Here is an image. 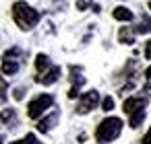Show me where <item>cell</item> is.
Returning a JSON list of instances; mask_svg holds the SVG:
<instances>
[{
  "label": "cell",
  "mask_w": 151,
  "mask_h": 144,
  "mask_svg": "<svg viewBox=\"0 0 151 144\" xmlns=\"http://www.w3.org/2000/svg\"><path fill=\"white\" fill-rule=\"evenodd\" d=\"M13 19H15V23L23 31H29V29H33L40 23V13L35 9H31L27 2L19 0V2L13 4Z\"/></svg>",
  "instance_id": "obj_1"
},
{
  "label": "cell",
  "mask_w": 151,
  "mask_h": 144,
  "mask_svg": "<svg viewBox=\"0 0 151 144\" xmlns=\"http://www.w3.org/2000/svg\"><path fill=\"white\" fill-rule=\"evenodd\" d=\"M122 132V119L120 117H106L95 130V138L99 142H112L120 136Z\"/></svg>",
  "instance_id": "obj_2"
},
{
  "label": "cell",
  "mask_w": 151,
  "mask_h": 144,
  "mask_svg": "<svg viewBox=\"0 0 151 144\" xmlns=\"http://www.w3.org/2000/svg\"><path fill=\"white\" fill-rule=\"evenodd\" d=\"M52 103H54V97H52V95H40L37 99H33V101L29 103L27 115H29L31 119H37V117H42V115L52 107Z\"/></svg>",
  "instance_id": "obj_3"
},
{
  "label": "cell",
  "mask_w": 151,
  "mask_h": 144,
  "mask_svg": "<svg viewBox=\"0 0 151 144\" xmlns=\"http://www.w3.org/2000/svg\"><path fill=\"white\" fill-rule=\"evenodd\" d=\"M99 103V93L97 91H87L81 95V101L77 105V113H89L91 109H95Z\"/></svg>",
  "instance_id": "obj_4"
},
{
  "label": "cell",
  "mask_w": 151,
  "mask_h": 144,
  "mask_svg": "<svg viewBox=\"0 0 151 144\" xmlns=\"http://www.w3.org/2000/svg\"><path fill=\"white\" fill-rule=\"evenodd\" d=\"M19 56H21V50L19 48H11L4 54V58H2V72L4 74H15L19 70V62H17Z\"/></svg>",
  "instance_id": "obj_5"
},
{
  "label": "cell",
  "mask_w": 151,
  "mask_h": 144,
  "mask_svg": "<svg viewBox=\"0 0 151 144\" xmlns=\"http://www.w3.org/2000/svg\"><path fill=\"white\" fill-rule=\"evenodd\" d=\"M70 72H73V76H70V80H73V87H70V91H68V99H77L79 97V91H81V87L85 84V78L83 76H79V68H70Z\"/></svg>",
  "instance_id": "obj_6"
},
{
  "label": "cell",
  "mask_w": 151,
  "mask_h": 144,
  "mask_svg": "<svg viewBox=\"0 0 151 144\" xmlns=\"http://www.w3.org/2000/svg\"><path fill=\"white\" fill-rule=\"evenodd\" d=\"M58 78H60V68H58V66H52L48 72H44V74L35 76V80H37L40 84H54Z\"/></svg>",
  "instance_id": "obj_7"
},
{
  "label": "cell",
  "mask_w": 151,
  "mask_h": 144,
  "mask_svg": "<svg viewBox=\"0 0 151 144\" xmlns=\"http://www.w3.org/2000/svg\"><path fill=\"white\" fill-rule=\"evenodd\" d=\"M145 105H147V101L143 99V97H130V99H126L124 101V105H122V109H124V113H132V111H137V109H145Z\"/></svg>",
  "instance_id": "obj_8"
},
{
  "label": "cell",
  "mask_w": 151,
  "mask_h": 144,
  "mask_svg": "<svg viewBox=\"0 0 151 144\" xmlns=\"http://www.w3.org/2000/svg\"><path fill=\"white\" fill-rule=\"evenodd\" d=\"M56 121H58V111H54V113H50L48 117L40 119V123H37V130H40V132H50V130L56 126Z\"/></svg>",
  "instance_id": "obj_9"
},
{
  "label": "cell",
  "mask_w": 151,
  "mask_h": 144,
  "mask_svg": "<svg viewBox=\"0 0 151 144\" xmlns=\"http://www.w3.org/2000/svg\"><path fill=\"white\" fill-rule=\"evenodd\" d=\"M134 33L137 31H132L130 27H122L120 33H118V41L124 43V45H132L134 43Z\"/></svg>",
  "instance_id": "obj_10"
},
{
  "label": "cell",
  "mask_w": 151,
  "mask_h": 144,
  "mask_svg": "<svg viewBox=\"0 0 151 144\" xmlns=\"http://www.w3.org/2000/svg\"><path fill=\"white\" fill-rule=\"evenodd\" d=\"M112 17L116 19V21H132V11H128L126 6H116L114 9V13H112Z\"/></svg>",
  "instance_id": "obj_11"
},
{
  "label": "cell",
  "mask_w": 151,
  "mask_h": 144,
  "mask_svg": "<svg viewBox=\"0 0 151 144\" xmlns=\"http://www.w3.org/2000/svg\"><path fill=\"white\" fill-rule=\"evenodd\" d=\"M143 119H145V109H137V111L130 113L128 126H130V128H139V126L143 123Z\"/></svg>",
  "instance_id": "obj_12"
},
{
  "label": "cell",
  "mask_w": 151,
  "mask_h": 144,
  "mask_svg": "<svg viewBox=\"0 0 151 144\" xmlns=\"http://www.w3.org/2000/svg\"><path fill=\"white\" fill-rule=\"evenodd\" d=\"M35 68H37L40 74H42L44 70H48V68H50V58H48L46 54H37V56H35Z\"/></svg>",
  "instance_id": "obj_13"
},
{
  "label": "cell",
  "mask_w": 151,
  "mask_h": 144,
  "mask_svg": "<svg viewBox=\"0 0 151 144\" xmlns=\"http://www.w3.org/2000/svg\"><path fill=\"white\" fill-rule=\"evenodd\" d=\"M134 31H137V33H149V31H151V17H147V15H145V17L141 19V23L137 25V29H134Z\"/></svg>",
  "instance_id": "obj_14"
},
{
  "label": "cell",
  "mask_w": 151,
  "mask_h": 144,
  "mask_svg": "<svg viewBox=\"0 0 151 144\" xmlns=\"http://www.w3.org/2000/svg\"><path fill=\"white\" fill-rule=\"evenodd\" d=\"M0 119H2L4 123H9V121H15V119H17V113H15V109H4L2 113H0Z\"/></svg>",
  "instance_id": "obj_15"
},
{
  "label": "cell",
  "mask_w": 151,
  "mask_h": 144,
  "mask_svg": "<svg viewBox=\"0 0 151 144\" xmlns=\"http://www.w3.org/2000/svg\"><path fill=\"white\" fill-rule=\"evenodd\" d=\"M101 109H104V111H112V109H114V99H112V97H106V99L101 101Z\"/></svg>",
  "instance_id": "obj_16"
},
{
  "label": "cell",
  "mask_w": 151,
  "mask_h": 144,
  "mask_svg": "<svg viewBox=\"0 0 151 144\" xmlns=\"http://www.w3.org/2000/svg\"><path fill=\"white\" fill-rule=\"evenodd\" d=\"M6 101V82L4 78H0V103H4Z\"/></svg>",
  "instance_id": "obj_17"
},
{
  "label": "cell",
  "mask_w": 151,
  "mask_h": 144,
  "mask_svg": "<svg viewBox=\"0 0 151 144\" xmlns=\"http://www.w3.org/2000/svg\"><path fill=\"white\" fill-rule=\"evenodd\" d=\"M91 4H93L91 0H77V9H79V11H87Z\"/></svg>",
  "instance_id": "obj_18"
},
{
  "label": "cell",
  "mask_w": 151,
  "mask_h": 144,
  "mask_svg": "<svg viewBox=\"0 0 151 144\" xmlns=\"http://www.w3.org/2000/svg\"><path fill=\"white\" fill-rule=\"evenodd\" d=\"M23 144H42V142L37 140V136H35V134H27V136H25V140H23Z\"/></svg>",
  "instance_id": "obj_19"
},
{
  "label": "cell",
  "mask_w": 151,
  "mask_h": 144,
  "mask_svg": "<svg viewBox=\"0 0 151 144\" xmlns=\"http://www.w3.org/2000/svg\"><path fill=\"white\" fill-rule=\"evenodd\" d=\"M145 58H147V60H151V39L145 43Z\"/></svg>",
  "instance_id": "obj_20"
},
{
  "label": "cell",
  "mask_w": 151,
  "mask_h": 144,
  "mask_svg": "<svg viewBox=\"0 0 151 144\" xmlns=\"http://www.w3.org/2000/svg\"><path fill=\"white\" fill-rule=\"evenodd\" d=\"M13 95H15V99H19V101H21V99H23V89H21V87H19V89H15V93H13Z\"/></svg>",
  "instance_id": "obj_21"
},
{
  "label": "cell",
  "mask_w": 151,
  "mask_h": 144,
  "mask_svg": "<svg viewBox=\"0 0 151 144\" xmlns=\"http://www.w3.org/2000/svg\"><path fill=\"white\" fill-rule=\"evenodd\" d=\"M143 144H151V128H149V132L143 136Z\"/></svg>",
  "instance_id": "obj_22"
},
{
  "label": "cell",
  "mask_w": 151,
  "mask_h": 144,
  "mask_svg": "<svg viewBox=\"0 0 151 144\" xmlns=\"http://www.w3.org/2000/svg\"><path fill=\"white\" fill-rule=\"evenodd\" d=\"M145 78H147V80H151V66L145 70Z\"/></svg>",
  "instance_id": "obj_23"
},
{
  "label": "cell",
  "mask_w": 151,
  "mask_h": 144,
  "mask_svg": "<svg viewBox=\"0 0 151 144\" xmlns=\"http://www.w3.org/2000/svg\"><path fill=\"white\" fill-rule=\"evenodd\" d=\"M145 93H147V95H151V84H145Z\"/></svg>",
  "instance_id": "obj_24"
},
{
  "label": "cell",
  "mask_w": 151,
  "mask_h": 144,
  "mask_svg": "<svg viewBox=\"0 0 151 144\" xmlns=\"http://www.w3.org/2000/svg\"><path fill=\"white\" fill-rule=\"evenodd\" d=\"M54 2H64V0H54Z\"/></svg>",
  "instance_id": "obj_25"
},
{
  "label": "cell",
  "mask_w": 151,
  "mask_h": 144,
  "mask_svg": "<svg viewBox=\"0 0 151 144\" xmlns=\"http://www.w3.org/2000/svg\"><path fill=\"white\" fill-rule=\"evenodd\" d=\"M13 144H23V142H13Z\"/></svg>",
  "instance_id": "obj_26"
},
{
  "label": "cell",
  "mask_w": 151,
  "mask_h": 144,
  "mask_svg": "<svg viewBox=\"0 0 151 144\" xmlns=\"http://www.w3.org/2000/svg\"><path fill=\"white\" fill-rule=\"evenodd\" d=\"M0 144H2V136H0Z\"/></svg>",
  "instance_id": "obj_27"
},
{
  "label": "cell",
  "mask_w": 151,
  "mask_h": 144,
  "mask_svg": "<svg viewBox=\"0 0 151 144\" xmlns=\"http://www.w3.org/2000/svg\"><path fill=\"white\" fill-rule=\"evenodd\" d=\"M149 9H151V0H149Z\"/></svg>",
  "instance_id": "obj_28"
}]
</instances>
